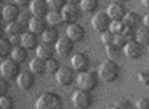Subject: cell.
I'll return each mask as SVG.
<instances>
[{"instance_id": "obj_1", "label": "cell", "mask_w": 149, "mask_h": 109, "mask_svg": "<svg viewBox=\"0 0 149 109\" xmlns=\"http://www.w3.org/2000/svg\"><path fill=\"white\" fill-rule=\"evenodd\" d=\"M97 72L100 80L107 84H111L118 78L120 68L116 60L105 59L100 63Z\"/></svg>"}, {"instance_id": "obj_2", "label": "cell", "mask_w": 149, "mask_h": 109, "mask_svg": "<svg viewBox=\"0 0 149 109\" xmlns=\"http://www.w3.org/2000/svg\"><path fill=\"white\" fill-rule=\"evenodd\" d=\"M36 109H63V101L55 93L45 92L38 98Z\"/></svg>"}, {"instance_id": "obj_3", "label": "cell", "mask_w": 149, "mask_h": 109, "mask_svg": "<svg viewBox=\"0 0 149 109\" xmlns=\"http://www.w3.org/2000/svg\"><path fill=\"white\" fill-rule=\"evenodd\" d=\"M99 81L100 78L98 76V72H95L93 70H88V72H81L78 74L76 82L81 90L92 92L97 88Z\"/></svg>"}, {"instance_id": "obj_4", "label": "cell", "mask_w": 149, "mask_h": 109, "mask_svg": "<svg viewBox=\"0 0 149 109\" xmlns=\"http://www.w3.org/2000/svg\"><path fill=\"white\" fill-rule=\"evenodd\" d=\"M21 65L13 58H6L3 59L0 64V74L1 78L7 81L17 80L19 76L21 74Z\"/></svg>"}, {"instance_id": "obj_5", "label": "cell", "mask_w": 149, "mask_h": 109, "mask_svg": "<svg viewBox=\"0 0 149 109\" xmlns=\"http://www.w3.org/2000/svg\"><path fill=\"white\" fill-rule=\"evenodd\" d=\"M72 104L78 109H90L93 106L94 97L92 92L84 90H77L72 94Z\"/></svg>"}, {"instance_id": "obj_6", "label": "cell", "mask_w": 149, "mask_h": 109, "mask_svg": "<svg viewBox=\"0 0 149 109\" xmlns=\"http://www.w3.org/2000/svg\"><path fill=\"white\" fill-rule=\"evenodd\" d=\"M112 19H110V17L108 15V13L106 11H99V12H97L92 17L91 21V25L93 27V29L100 34L109 31Z\"/></svg>"}, {"instance_id": "obj_7", "label": "cell", "mask_w": 149, "mask_h": 109, "mask_svg": "<svg viewBox=\"0 0 149 109\" xmlns=\"http://www.w3.org/2000/svg\"><path fill=\"white\" fill-rule=\"evenodd\" d=\"M61 12L64 24H68L70 26L72 24H77V21L80 17V12H81V8H80V5H78L76 2L68 1Z\"/></svg>"}, {"instance_id": "obj_8", "label": "cell", "mask_w": 149, "mask_h": 109, "mask_svg": "<svg viewBox=\"0 0 149 109\" xmlns=\"http://www.w3.org/2000/svg\"><path fill=\"white\" fill-rule=\"evenodd\" d=\"M70 65L74 68V72H79V74L88 72L90 66V58L88 57L87 54L83 53V52L74 53L70 58Z\"/></svg>"}, {"instance_id": "obj_9", "label": "cell", "mask_w": 149, "mask_h": 109, "mask_svg": "<svg viewBox=\"0 0 149 109\" xmlns=\"http://www.w3.org/2000/svg\"><path fill=\"white\" fill-rule=\"evenodd\" d=\"M74 72H74L72 66H61L55 76L56 82L60 86H70L74 82V80H77L76 76H74Z\"/></svg>"}, {"instance_id": "obj_10", "label": "cell", "mask_w": 149, "mask_h": 109, "mask_svg": "<svg viewBox=\"0 0 149 109\" xmlns=\"http://www.w3.org/2000/svg\"><path fill=\"white\" fill-rule=\"evenodd\" d=\"M21 12H22L21 7H19L15 2L7 3V4H5L2 8L3 21H4L6 24L17 22L19 21V17Z\"/></svg>"}, {"instance_id": "obj_11", "label": "cell", "mask_w": 149, "mask_h": 109, "mask_svg": "<svg viewBox=\"0 0 149 109\" xmlns=\"http://www.w3.org/2000/svg\"><path fill=\"white\" fill-rule=\"evenodd\" d=\"M74 48V42L68 36H61L59 41L55 45V51L61 57H68L72 53Z\"/></svg>"}, {"instance_id": "obj_12", "label": "cell", "mask_w": 149, "mask_h": 109, "mask_svg": "<svg viewBox=\"0 0 149 109\" xmlns=\"http://www.w3.org/2000/svg\"><path fill=\"white\" fill-rule=\"evenodd\" d=\"M106 12L108 13V15L112 21H124L127 13H128L126 6L123 3L118 2V1L110 3L108 5L107 9H106Z\"/></svg>"}, {"instance_id": "obj_13", "label": "cell", "mask_w": 149, "mask_h": 109, "mask_svg": "<svg viewBox=\"0 0 149 109\" xmlns=\"http://www.w3.org/2000/svg\"><path fill=\"white\" fill-rule=\"evenodd\" d=\"M143 47L144 46L141 45L137 40H133V41L128 42L126 47L124 48V53L130 59L138 60L143 55V51H144Z\"/></svg>"}, {"instance_id": "obj_14", "label": "cell", "mask_w": 149, "mask_h": 109, "mask_svg": "<svg viewBox=\"0 0 149 109\" xmlns=\"http://www.w3.org/2000/svg\"><path fill=\"white\" fill-rule=\"evenodd\" d=\"M29 8L33 17H46L50 11L48 1L45 0H33L31 1Z\"/></svg>"}, {"instance_id": "obj_15", "label": "cell", "mask_w": 149, "mask_h": 109, "mask_svg": "<svg viewBox=\"0 0 149 109\" xmlns=\"http://www.w3.org/2000/svg\"><path fill=\"white\" fill-rule=\"evenodd\" d=\"M35 81V74L32 72H30V70H25V72H21V74H19L17 80V83L21 90L27 92V91H30L34 87Z\"/></svg>"}, {"instance_id": "obj_16", "label": "cell", "mask_w": 149, "mask_h": 109, "mask_svg": "<svg viewBox=\"0 0 149 109\" xmlns=\"http://www.w3.org/2000/svg\"><path fill=\"white\" fill-rule=\"evenodd\" d=\"M66 36L70 40H72L74 43H78V42H81L84 40L86 36V30L82 25L72 24V25L68 26L66 29Z\"/></svg>"}, {"instance_id": "obj_17", "label": "cell", "mask_w": 149, "mask_h": 109, "mask_svg": "<svg viewBox=\"0 0 149 109\" xmlns=\"http://www.w3.org/2000/svg\"><path fill=\"white\" fill-rule=\"evenodd\" d=\"M40 45L38 35L31 31H26L22 35V46L25 47L27 50L37 49Z\"/></svg>"}, {"instance_id": "obj_18", "label": "cell", "mask_w": 149, "mask_h": 109, "mask_svg": "<svg viewBox=\"0 0 149 109\" xmlns=\"http://www.w3.org/2000/svg\"><path fill=\"white\" fill-rule=\"evenodd\" d=\"M55 46L50 45L47 43H40V45L38 46V48L36 49V53H37V57L41 58V59L48 61V60L54 58V53H55Z\"/></svg>"}, {"instance_id": "obj_19", "label": "cell", "mask_w": 149, "mask_h": 109, "mask_svg": "<svg viewBox=\"0 0 149 109\" xmlns=\"http://www.w3.org/2000/svg\"><path fill=\"white\" fill-rule=\"evenodd\" d=\"M48 24L46 21V17H33L29 24V29L31 32L40 35V34H43L47 28Z\"/></svg>"}, {"instance_id": "obj_20", "label": "cell", "mask_w": 149, "mask_h": 109, "mask_svg": "<svg viewBox=\"0 0 149 109\" xmlns=\"http://www.w3.org/2000/svg\"><path fill=\"white\" fill-rule=\"evenodd\" d=\"M46 62L47 61L39 57H34L29 63L30 72H33L35 76H42L46 74Z\"/></svg>"}, {"instance_id": "obj_21", "label": "cell", "mask_w": 149, "mask_h": 109, "mask_svg": "<svg viewBox=\"0 0 149 109\" xmlns=\"http://www.w3.org/2000/svg\"><path fill=\"white\" fill-rule=\"evenodd\" d=\"M60 37L59 32L56 30L55 28H48L43 34H42V39H43L44 43L50 44V45L55 46L56 43L59 41Z\"/></svg>"}, {"instance_id": "obj_22", "label": "cell", "mask_w": 149, "mask_h": 109, "mask_svg": "<svg viewBox=\"0 0 149 109\" xmlns=\"http://www.w3.org/2000/svg\"><path fill=\"white\" fill-rule=\"evenodd\" d=\"M13 45L11 44L9 38L2 36L0 38V57L3 59H6L8 55H11L13 51Z\"/></svg>"}, {"instance_id": "obj_23", "label": "cell", "mask_w": 149, "mask_h": 109, "mask_svg": "<svg viewBox=\"0 0 149 109\" xmlns=\"http://www.w3.org/2000/svg\"><path fill=\"white\" fill-rule=\"evenodd\" d=\"M46 21H47V24L50 28H56L64 23L62 12L61 11H55V10L49 11V13L46 17Z\"/></svg>"}, {"instance_id": "obj_24", "label": "cell", "mask_w": 149, "mask_h": 109, "mask_svg": "<svg viewBox=\"0 0 149 109\" xmlns=\"http://www.w3.org/2000/svg\"><path fill=\"white\" fill-rule=\"evenodd\" d=\"M24 26L22 25L19 22H13L10 24H6V27H5V33L9 36V37H13V36H21L25 33L24 31Z\"/></svg>"}, {"instance_id": "obj_25", "label": "cell", "mask_w": 149, "mask_h": 109, "mask_svg": "<svg viewBox=\"0 0 149 109\" xmlns=\"http://www.w3.org/2000/svg\"><path fill=\"white\" fill-rule=\"evenodd\" d=\"M11 58L17 62V63H24L28 58V50L23 46L13 48V51L11 53Z\"/></svg>"}, {"instance_id": "obj_26", "label": "cell", "mask_w": 149, "mask_h": 109, "mask_svg": "<svg viewBox=\"0 0 149 109\" xmlns=\"http://www.w3.org/2000/svg\"><path fill=\"white\" fill-rule=\"evenodd\" d=\"M136 40L143 46H149V28L142 26L137 29Z\"/></svg>"}, {"instance_id": "obj_27", "label": "cell", "mask_w": 149, "mask_h": 109, "mask_svg": "<svg viewBox=\"0 0 149 109\" xmlns=\"http://www.w3.org/2000/svg\"><path fill=\"white\" fill-rule=\"evenodd\" d=\"M79 5L81 11L86 13H91L96 11V9L99 6V3L97 0H82Z\"/></svg>"}, {"instance_id": "obj_28", "label": "cell", "mask_w": 149, "mask_h": 109, "mask_svg": "<svg viewBox=\"0 0 149 109\" xmlns=\"http://www.w3.org/2000/svg\"><path fill=\"white\" fill-rule=\"evenodd\" d=\"M124 22L126 23V25L128 26V27L135 28V29H136L138 24L140 23V15H139V13L135 12V11H131V12L127 13Z\"/></svg>"}, {"instance_id": "obj_29", "label": "cell", "mask_w": 149, "mask_h": 109, "mask_svg": "<svg viewBox=\"0 0 149 109\" xmlns=\"http://www.w3.org/2000/svg\"><path fill=\"white\" fill-rule=\"evenodd\" d=\"M60 67L61 66H60L59 61L55 58H52L46 62V74H50V76H56Z\"/></svg>"}, {"instance_id": "obj_30", "label": "cell", "mask_w": 149, "mask_h": 109, "mask_svg": "<svg viewBox=\"0 0 149 109\" xmlns=\"http://www.w3.org/2000/svg\"><path fill=\"white\" fill-rule=\"evenodd\" d=\"M127 29V25L124 21H112L109 31L114 35H122Z\"/></svg>"}, {"instance_id": "obj_31", "label": "cell", "mask_w": 149, "mask_h": 109, "mask_svg": "<svg viewBox=\"0 0 149 109\" xmlns=\"http://www.w3.org/2000/svg\"><path fill=\"white\" fill-rule=\"evenodd\" d=\"M123 49L118 48V46H116L114 44L109 46H106L105 47V52H106V55H107L108 59H111V60H116L120 55V52H122Z\"/></svg>"}, {"instance_id": "obj_32", "label": "cell", "mask_w": 149, "mask_h": 109, "mask_svg": "<svg viewBox=\"0 0 149 109\" xmlns=\"http://www.w3.org/2000/svg\"><path fill=\"white\" fill-rule=\"evenodd\" d=\"M15 106V100L9 95L0 96V108L1 109H13Z\"/></svg>"}, {"instance_id": "obj_33", "label": "cell", "mask_w": 149, "mask_h": 109, "mask_svg": "<svg viewBox=\"0 0 149 109\" xmlns=\"http://www.w3.org/2000/svg\"><path fill=\"white\" fill-rule=\"evenodd\" d=\"M66 3L68 2L64 0H48V5H49L50 10L62 11Z\"/></svg>"}, {"instance_id": "obj_34", "label": "cell", "mask_w": 149, "mask_h": 109, "mask_svg": "<svg viewBox=\"0 0 149 109\" xmlns=\"http://www.w3.org/2000/svg\"><path fill=\"white\" fill-rule=\"evenodd\" d=\"M114 35L113 33H111L110 31H107V32H104V33L101 34L100 36V39H101V42L104 44V46H109V45H112L114 42Z\"/></svg>"}, {"instance_id": "obj_35", "label": "cell", "mask_w": 149, "mask_h": 109, "mask_svg": "<svg viewBox=\"0 0 149 109\" xmlns=\"http://www.w3.org/2000/svg\"><path fill=\"white\" fill-rule=\"evenodd\" d=\"M32 17H33V15L31 13V11H27V10H22L21 15H19V23H21L22 25L25 27V26H28L29 27V24L31 22Z\"/></svg>"}, {"instance_id": "obj_36", "label": "cell", "mask_w": 149, "mask_h": 109, "mask_svg": "<svg viewBox=\"0 0 149 109\" xmlns=\"http://www.w3.org/2000/svg\"><path fill=\"white\" fill-rule=\"evenodd\" d=\"M9 89H10L9 81L5 80V78H0V96L8 95Z\"/></svg>"}, {"instance_id": "obj_37", "label": "cell", "mask_w": 149, "mask_h": 109, "mask_svg": "<svg viewBox=\"0 0 149 109\" xmlns=\"http://www.w3.org/2000/svg\"><path fill=\"white\" fill-rule=\"evenodd\" d=\"M128 39H127L126 37H125V35H116V37H114V42L113 44L116 46H118V48H120V49L124 50V48L126 47V45L128 44Z\"/></svg>"}, {"instance_id": "obj_38", "label": "cell", "mask_w": 149, "mask_h": 109, "mask_svg": "<svg viewBox=\"0 0 149 109\" xmlns=\"http://www.w3.org/2000/svg\"><path fill=\"white\" fill-rule=\"evenodd\" d=\"M136 109H149V98L148 97H141L135 103Z\"/></svg>"}, {"instance_id": "obj_39", "label": "cell", "mask_w": 149, "mask_h": 109, "mask_svg": "<svg viewBox=\"0 0 149 109\" xmlns=\"http://www.w3.org/2000/svg\"><path fill=\"white\" fill-rule=\"evenodd\" d=\"M138 81L143 86H149V72H140L138 74Z\"/></svg>"}, {"instance_id": "obj_40", "label": "cell", "mask_w": 149, "mask_h": 109, "mask_svg": "<svg viewBox=\"0 0 149 109\" xmlns=\"http://www.w3.org/2000/svg\"><path fill=\"white\" fill-rule=\"evenodd\" d=\"M116 106L118 107V109H135L134 107H133L132 103H131L129 100H127V99L118 101V102L116 104Z\"/></svg>"}, {"instance_id": "obj_41", "label": "cell", "mask_w": 149, "mask_h": 109, "mask_svg": "<svg viewBox=\"0 0 149 109\" xmlns=\"http://www.w3.org/2000/svg\"><path fill=\"white\" fill-rule=\"evenodd\" d=\"M9 40H10V42L13 45V47H19V46H22V35L9 37Z\"/></svg>"}, {"instance_id": "obj_42", "label": "cell", "mask_w": 149, "mask_h": 109, "mask_svg": "<svg viewBox=\"0 0 149 109\" xmlns=\"http://www.w3.org/2000/svg\"><path fill=\"white\" fill-rule=\"evenodd\" d=\"M15 3H17V5H19V7H25V6H29L30 7V4H31V1H27V0H17V1H15Z\"/></svg>"}, {"instance_id": "obj_43", "label": "cell", "mask_w": 149, "mask_h": 109, "mask_svg": "<svg viewBox=\"0 0 149 109\" xmlns=\"http://www.w3.org/2000/svg\"><path fill=\"white\" fill-rule=\"evenodd\" d=\"M143 26L149 28V12L145 15L144 17H143Z\"/></svg>"}, {"instance_id": "obj_44", "label": "cell", "mask_w": 149, "mask_h": 109, "mask_svg": "<svg viewBox=\"0 0 149 109\" xmlns=\"http://www.w3.org/2000/svg\"><path fill=\"white\" fill-rule=\"evenodd\" d=\"M141 4L143 5V7L149 10V0H142L141 1Z\"/></svg>"}, {"instance_id": "obj_45", "label": "cell", "mask_w": 149, "mask_h": 109, "mask_svg": "<svg viewBox=\"0 0 149 109\" xmlns=\"http://www.w3.org/2000/svg\"><path fill=\"white\" fill-rule=\"evenodd\" d=\"M105 109H118V108L116 106V105H111V106L107 107V108H105Z\"/></svg>"}, {"instance_id": "obj_46", "label": "cell", "mask_w": 149, "mask_h": 109, "mask_svg": "<svg viewBox=\"0 0 149 109\" xmlns=\"http://www.w3.org/2000/svg\"><path fill=\"white\" fill-rule=\"evenodd\" d=\"M148 49H149V46H148Z\"/></svg>"}, {"instance_id": "obj_47", "label": "cell", "mask_w": 149, "mask_h": 109, "mask_svg": "<svg viewBox=\"0 0 149 109\" xmlns=\"http://www.w3.org/2000/svg\"><path fill=\"white\" fill-rule=\"evenodd\" d=\"M135 109H136V108H135Z\"/></svg>"}]
</instances>
